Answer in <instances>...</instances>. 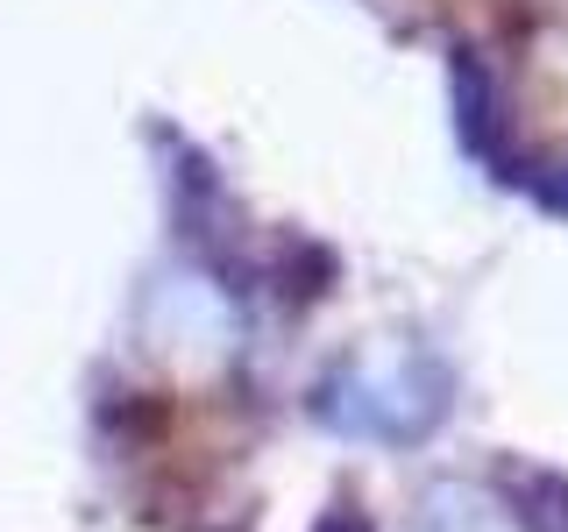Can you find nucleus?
<instances>
[{"mask_svg": "<svg viewBox=\"0 0 568 532\" xmlns=\"http://www.w3.org/2000/svg\"><path fill=\"white\" fill-rule=\"evenodd\" d=\"M398 532H526V525H519V511L484 483H440L405 511Z\"/></svg>", "mask_w": 568, "mask_h": 532, "instance_id": "obj_1", "label": "nucleus"}]
</instances>
